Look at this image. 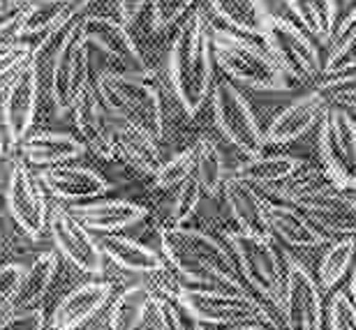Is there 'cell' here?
I'll return each mask as SVG.
<instances>
[{"label":"cell","mask_w":356,"mask_h":330,"mask_svg":"<svg viewBox=\"0 0 356 330\" xmlns=\"http://www.w3.org/2000/svg\"><path fill=\"white\" fill-rule=\"evenodd\" d=\"M213 51L216 65L234 83H243L261 92L289 90V79L275 65L266 47L250 42V35L236 33L232 28H213Z\"/></svg>","instance_id":"277c9868"},{"label":"cell","mask_w":356,"mask_h":330,"mask_svg":"<svg viewBox=\"0 0 356 330\" xmlns=\"http://www.w3.org/2000/svg\"><path fill=\"white\" fill-rule=\"evenodd\" d=\"M317 88L324 92V97L331 104H347L350 99H356V67L331 76H322Z\"/></svg>","instance_id":"f35d334b"},{"label":"cell","mask_w":356,"mask_h":330,"mask_svg":"<svg viewBox=\"0 0 356 330\" xmlns=\"http://www.w3.org/2000/svg\"><path fill=\"white\" fill-rule=\"evenodd\" d=\"M354 67H356V7L336 26L329 44H326L322 76H331Z\"/></svg>","instance_id":"d6a6232c"},{"label":"cell","mask_w":356,"mask_h":330,"mask_svg":"<svg viewBox=\"0 0 356 330\" xmlns=\"http://www.w3.org/2000/svg\"><path fill=\"white\" fill-rule=\"evenodd\" d=\"M340 106H345V109H350V111L354 113V116H356V99H350V102H347V104H340Z\"/></svg>","instance_id":"f907efd6"},{"label":"cell","mask_w":356,"mask_h":330,"mask_svg":"<svg viewBox=\"0 0 356 330\" xmlns=\"http://www.w3.org/2000/svg\"><path fill=\"white\" fill-rule=\"evenodd\" d=\"M5 206L12 222L31 240H40L49 231L51 208L47 204V190L24 160L10 169L5 185Z\"/></svg>","instance_id":"7c38bea8"},{"label":"cell","mask_w":356,"mask_h":330,"mask_svg":"<svg viewBox=\"0 0 356 330\" xmlns=\"http://www.w3.org/2000/svg\"><path fill=\"white\" fill-rule=\"evenodd\" d=\"M10 148V143H7V134H5V125H3V116H0V162H3V155L5 150Z\"/></svg>","instance_id":"7dc6e473"},{"label":"cell","mask_w":356,"mask_h":330,"mask_svg":"<svg viewBox=\"0 0 356 330\" xmlns=\"http://www.w3.org/2000/svg\"><path fill=\"white\" fill-rule=\"evenodd\" d=\"M95 88L106 111L116 118L130 120L155 139L165 134V109L153 72L102 69L95 76Z\"/></svg>","instance_id":"3957f363"},{"label":"cell","mask_w":356,"mask_h":330,"mask_svg":"<svg viewBox=\"0 0 356 330\" xmlns=\"http://www.w3.org/2000/svg\"><path fill=\"white\" fill-rule=\"evenodd\" d=\"M42 90V74L33 58H28L0 88V116H3L5 134L10 148H19V143L31 134L38 116Z\"/></svg>","instance_id":"8fae6325"},{"label":"cell","mask_w":356,"mask_h":330,"mask_svg":"<svg viewBox=\"0 0 356 330\" xmlns=\"http://www.w3.org/2000/svg\"><path fill=\"white\" fill-rule=\"evenodd\" d=\"M202 197H204V188H202V183H199V178L192 174L188 181H183L176 188V195L172 199V208H169L172 224H183V222H188L192 215H195Z\"/></svg>","instance_id":"74e56055"},{"label":"cell","mask_w":356,"mask_h":330,"mask_svg":"<svg viewBox=\"0 0 356 330\" xmlns=\"http://www.w3.org/2000/svg\"><path fill=\"white\" fill-rule=\"evenodd\" d=\"M195 176L202 183L206 197L216 199L222 192V183L227 178L225 157L220 153L218 143L206 134L195 141Z\"/></svg>","instance_id":"836d02e7"},{"label":"cell","mask_w":356,"mask_h":330,"mask_svg":"<svg viewBox=\"0 0 356 330\" xmlns=\"http://www.w3.org/2000/svg\"><path fill=\"white\" fill-rule=\"evenodd\" d=\"M308 167V162L301 160V157H294V155H252L248 157L245 162H241L236 167V174L238 178H243L254 188H275V185H282L287 183L289 178H294L296 174Z\"/></svg>","instance_id":"83f0119b"},{"label":"cell","mask_w":356,"mask_h":330,"mask_svg":"<svg viewBox=\"0 0 356 330\" xmlns=\"http://www.w3.org/2000/svg\"><path fill=\"white\" fill-rule=\"evenodd\" d=\"M172 298H176L202 324H213V326L273 324L266 307L259 300H254L248 291L178 284Z\"/></svg>","instance_id":"8992f818"},{"label":"cell","mask_w":356,"mask_h":330,"mask_svg":"<svg viewBox=\"0 0 356 330\" xmlns=\"http://www.w3.org/2000/svg\"><path fill=\"white\" fill-rule=\"evenodd\" d=\"M49 236H51L54 249L72 268L86 272V275H102L104 272L106 256L102 252V247H99V240L65 206L51 208Z\"/></svg>","instance_id":"5bb4252c"},{"label":"cell","mask_w":356,"mask_h":330,"mask_svg":"<svg viewBox=\"0 0 356 330\" xmlns=\"http://www.w3.org/2000/svg\"><path fill=\"white\" fill-rule=\"evenodd\" d=\"M151 5V0H116V10L118 17L125 26H130L137 21V17L144 12V7Z\"/></svg>","instance_id":"bcb514c9"},{"label":"cell","mask_w":356,"mask_h":330,"mask_svg":"<svg viewBox=\"0 0 356 330\" xmlns=\"http://www.w3.org/2000/svg\"><path fill=\"white\" fill-rule=\"evenodd\" d=\"M90 47L81 35L79 19V24L70 31L65 42L60 44L47 79L49 97H51L54 109L58 113L72 111L79 97L88 90V85L95 81V79H90Z\"/></svg>","instance_id":"30bf717a"},{"label":"cell","mask_w":356,"mask_h":330,"mask_svg":"<svg viewBox=\"0 0 356 330\" xmlns=\"http://www.w3.org/2000/svg\"><path fill=\"white\" fill-rule=\"evenodd\" d=\"M151 324L153 330H204L202 321L185 310L172 296L155 293L151 307Z\"/></svg>","instance_id":"d590c367"},{"label":"cell","mask_w":356,"mask_h":330,"mask_svg":"<svg viewBox=\"0 0 356 330\" xmlns=\"http://www.w3.org/2000/svg\"><path fill=\"white\" fill-rule=\"evenodd\" d=\"M268 222L270 231L280 238L284 245L291 247H317L326 242V233L317 229L305 217L303 211H298L291 204H268Z\"/></svg>","instance_id":"4316f807"},{"label":"cell","mask_w":356,"mask_h":330,"mask_svg":"<svg viewBox=\"0 0 356 330\" xmlns=\"http://www.w3.org/2000/svg\"><path fill=\"white\" fill-rule=\"evenodd\" d=\"M33 44L24 40H0V81L10 79L24 63L31 58Z\"/></svg>","instance_id":"b9f144b4"},{"label":"cell","mask_w":356,"mask_h":330,"mask_svg":"<svg viewBox=\"0 0 356 330\" xmlns=\"http://www.w3.org/2000/svg\"><path fill=\"white\" fill-rule=\"evenodd\" d=\"M24 272L26 263L21 261L0 263V317L12 310V303L21 289V282H24Z\"/></svg>","instance_id":"ab89813d"},{"label":"cell","mask_w":356,"mask_h":330,"mask_svg":"<svg viewBox=\"0 0 356 330\" xmlns=\"http://www.w3.org/2000/svg\"><path fill=\"white\" fill-rule=\"evenodd\" d=\"M211 99L213 120H216L220 134L245 157L264 153L268 143L266 134L261 130L254 109L243 95V90L232 79H220L218 83H213Z\"/></svg>","instance_id":"ba28073f"},{"label":"cell","mask_w":356,"mask_h":330,"mask_svg":"<svg viewBox=\"0 0 356 330\" xmlns=\"http://www.w3.org/2000/svg\"><path fill=\"white\" fill-rule=\"evenodd\" d=\"M329 324L331 330H356V303L350 293H333L329 303Z\"/></svg>","instance_id":"ee69618b"},{"label":"cell","mask_w":356,"mask_h":330,"mask_svg":"<svg viewBox=\"0 0 356 330\" xmlns=\"http://www.w3.org/2000/svg\"><path fill=\"white\" fill-rule=\"evenodd\" d=\"M227 242L236 254V263L245 282H250L252 289L280 312L284 296V265L275 252L270 236L238 229V231L227 233Z\"/></svg>","instance_id":"52a82bcc"},{"label":"cell","mask_w":356,"mask_h":330,"mask_svg":"<svg viewBox=\"0 0 356 330\" xmlns=\"http://www.w3.org/2000/svg\"><path fill=\"white\" fill-rule=\"evenodd\" d=\"M38 178L49 195L65 204H83L104 197L111 190V183L95 169L74 167L70 162L40 169Z\"/></svg>","instance_id":"e0dca14e"},{"label":"cell","mask_w":356,"mask_h":330,"mask_svg":"<svg viewBox=\"0 0 356 330\" xmlns=\"http://www.w3.org/2000/svg\"><path fill=\"white\" fill-rule=\"evenodd\" d=\"M31 5L33 0H0V38L14 33V28L24 21Z\"/></svg>","instance_id":"f6af8a7d"},{"label":"cell","mask_w":356,"mask_h":330,"mask_svg":"<svg viewBox=\"0 0 356 330\" xmlns=\"http://www.w3.org/2000/svg\"><path fill=\"white\" fill-rule=\"evenodd\" d=\"M345 3H356V0H345Z\"/></svg>","instance_id":"f5cc1de1"},{"label":"cell","mask_w":356,"mask_h":330,"mask_svg":"<svg viewBox=\"0 0 356 330\" xmlns=\"http://www.w3.org/2000/svg\"><path fill=\"white\" fill-rule=\"evenodd\" d=\"M331 102L324 97V92L319 88H312L305 95L291 99L282 111L275 113V118L270 120L264 130L266 141L282 146V143L298 141L301 136L308 134L312 127L319 125L324 111L329 109Z\"/></svg>","instance_id":"ac0fdd59"},{"label":"cell","mask_w":356,"mask_h":330,"mask_svg":"<svg viewBox=\"0 0 356 330\" xmlns=\"http://www.w3.org/2000/svg\"><path fill=\"white\" fill-rule=\"evenodd\" d=\"M294 14L296 24L317 44H329L338 26V0H284Z\"/></svg>","instance_id":"1f68e13d"},{"label":"cell","mask_w":356,"mask_h":330,"mask_svg":"<svg viewBox=\"0 0 356 330\" xmlns=\"http://www.w3.org/2000/svg\"><path fill=\"white\" fill-rule=\"evenodd\" d=\"M56 272H58V252H40L31 263H26L24 282L12 303V310H21V307H38L44 296L51 289Z\"/></svg>","instance_id":"4dcf8cb0"},{"label":"cell","mask_w":356,"mask_h":330,"mask_svg":"<svg viewBox=\"0 0 356 330\" xmlns=\"http://www.w3.org/2000/svg\"><path fill=\"white\" fill-rule=\"evenodd\" d=\"M195 174V146L185 148L181 153H176L172 160L162 162L160 169L153 176V188L155 190H176L183 181Z\"/></svg>","instance_id":"8d00e7d4"},{"label":"cell","mask_w":356,"mask_h":330,"mask_svg":"<svg viewBox=\"0 0 356 330\" xmlns=\"http://www.w3.org/2000/svg\"><path fill=\"white\" fill-rule=\"evenodd\" d=\"M209 7L220 21H225L227 28L250 38H261L270 17L264 0H209Z\"/></svg>","instance_id":"f546056e"},{"label":"cell","mask_w":356,"mask_h":330,"mask_svg":"<svg viewBox=\"0 0 356 330\" xmlns=\"http://www.w3.org/2000/svg\"><path fill=\"white\" fill-rule=\"evenodd\" d=\"M160 249L167 263H172V268L188 282L211 289L245 291L232 252L218 238L199 229L183 224L162 226Z\"/></svg>","instance_id":"7a4b0ae2"},{"label":"cell","mask_w":356,"mask_h":330,"mask_svg":"<svg viewBox=\"0 0 356 330\" xmlns=\"http://www.w3.org/2000/svg\"><path fill=\"white\" fill-rule=\"evenodd\" d=\"M222 195L229 206V213L234 222L238 224V229L259 236H273L270 231V222H268V204L264 197H259V192L254 190V185H250L243 178H238L236 174H227L222 183Z\"/></svg>","instance_id":"603a6c76"},{"label":"cell","mask_w":356,"mask_h":330,"mask_svg":"<svg viewBox=\"0 0 356 330\" xmlns=\"http://www.w3.org/2000/svg\"><path fill=\"white\" fill-rule=\"evenodd\" d=\"M79 12L76 0H33L31 10L26 12L24 21L14 28L12 40H42L54 28L65 24L70 17Z\"/></svg>","instance_id":"f1b7e54d"},{"label":"cell","mask_w":356,"mask_h":330,"mask_svg":"<svg viewBox=\"0 0 356 330\" xmlns=\"http://www.w3.org/2000/svg\"><path fill=\"white\" fill-rule=\"evenodd\" d=\"M81 35L90 47V53H99L104 60H109L113 65L111 69L151 72L123 21L104 17V14H83Z\"/></svg>","instance_id":"9a60e30c"},{"label":"cell","mask_w":356,"mask_h":330,"mask_svg":"<svg viewBox=\"0 0 356 330\" xmlns=\"http://www.w3.org/2000/svg\"><path fill=\"white\" fill-rule=\"evenodd\" d=\"M86 143L67 132H31L19 143V155L31 169L65 164L86 153Z\"/></svg>","instance_id":"cb8c5ba5"},{"label":"cell","mask_w":356,"mask_h":330,"mask_svg":"<svg viewBox=\"0 0 356 330\" xmlns=\"http://www.w3.org/2000/svg\"><path fill=\"white\" fill-rule=\"evenodd\" d=\"M213 26L202 10L190 12L176 28L167 56L169 83L188 116L202 111L213 90Z\"/></svg>","instance_id":"6da1fadb"},{"label":"cell","mask_w":356,"mask_h":330,"mask_svg":"<svg viewBox=\"0 0 356 330\" xmlns=\"http://www.w3.org/2000/svg\"><path fill=\"white\" fill-rule=\"evenodd\" d=\"M72 116L76 132L90 153L97 155L99 160H116L113 155V116L99 99L95 83H90L88 90L79 97Z\"/></svg>","instance_id":"ffe728a7"},{"label":"cell","mask_w":356,"mask_h":330,"mask_svg":"<svg viewBox=\"0 0 356 330\" xmlns=\"http://www.w3.org/2000/svg\"><path fill=\"white\" fill-rule=\"evenodd\" d=\"M49 319L44 317L42 307H21L10 310L0 317V330H47Z\"/></svg>","instance_id":"7bdbcfd3"},{"label":"cell","mask_w":356,"mask_h":330,"mask_svg":"<svg viewBox=\"0 0 356 330\" xmlns=\"http://www.w3.org/2000/svg\"><path fill=\"white\" fill-rule=\"evenodd\" d=\"M99 247L116 268L137 272V275H160L167 268L165 254H158L153 247L144 245V242L130 238L123 233H106L99 236Z\"/></svg>","instance_id":"d4e9b609"},{"label":"cell","mask_w":356,"mask_h":330,"mask_svg":"<svg viewBox=\"0 0 356 330\" xmlns=\"http://www.w3.org/2000/svg\"><path fill=\"white\" fill-rule=\"evenodd\" d=\"M350 296L356 303V268H354V275H352V282H350Z\"/></svg>","instance_id":"681fc988"},{"label":"cell","mask_w":356,"mask_h":330,"mask_svg":"<svg viewBox=\"0 0 356 330\" xmlns=\"http://www.w3.org/2000/svg\"><path fill=\"white\" fill-rule=\"evenodd\" d=\"M155 291L146 284H134L120 291L109 307L102 330H146L151 328V307Z\"/></svg>","instance_id":"484cf974"},{"label":"cell","mask_w":356,"mask_h":330,"mask_svg":"<svg viewBox=\"0 0 356 330\" xmlns=\"http://www.w3.org/2000/svg\"><path fill=\"white\" fill-rule=\"evenodd\" d=\"M317 146L326 176L340 190H356V116L331 104L317 125Z\"/></svg>","instance_id":"9c48e42d"},{"label":"cell","mask_w":356,"mask_h":330,"mask_svg":"<svg viewBox=\"0 0 356 330\" xmlns=\"http://www.w3.org/2000/svg\"><path fill=\"white\" fill-rule=\"evenodd\" d=\"M227 330H275L273 326H264V324H241V326H232Z\"/></svg>","instance_id":"c3c4849f"},{"label":"cell","mask_w":356,"mask_h":330,"mask_svg":"<svg viewBox=\"0 0 356 330\" xmlns=\"http://www.w3.org/2000/svg\"><path fill=\"white\" fill-rule=\"evenodd\" d=\"M109 282H83L60 298L49 317V330H79L90 319H95L111 300Z\"/></svg>","instance_id":"44dd1931"},{"label":"cell","mask_w":356,"mask_h":330,"mask_svg":"<svg viewBox=\"0 0 356 330\" xmlns=\"http://www.w3.org/2000/svg\"><path fill=\"white\" fill-rule=\"evenodd\" d=\"M354 252H356V242L352 240V236H345V238L331 242V247L319 259V268H317V282L324 291L333 289L345 277V272L354 259Z\"/></svg>","instance_id":"e575fe53"},{"label":"cell","mask_w":356,"mask_h":330,"mask_svg":"<svg viewBox=\"0 0 356 330\" xmlns=\"http://www.w3.org/2000/svg\"><path fill=\"white\" fill-rule=\"evenodd\" d=\"M294 206L324 233L356 236V199L343 195L333 181L317 185Z\"/></svg>","instance_id":"2e32d148"},{"label":"cell","mask_w":356,"mask_h":330,"mask_svg":"<svg viewBox=\"0 0 356 330\" xmlns=\"http://www.w3.org/2000/svg\"><path fill=\"white\" fill-rule=\"evenodd\" d=\"M113 155L139 176L153 178L162 164L158 139L139 125L116 116H113Z\"/></svg>","instance_id":"7402d4cb"},{"label":"cell","mask_w":356,"mask_h":330,"mask_svg":"<svg viewBox=\"0 0 356 330\" xmlns=\"http://www.w3.org/2000/svg\"><path fill=\"white\" fill-rule=\"evenodd\" d=\"M0 256H3V233H0Z\"/></svg>","instance_id":"816d5d0a"},{"label":"cell","mask_w":356,"mask_h":330,"mask_svg":"<svg viewBox=\"0 0 356 330\" xmlns=\"http://www.w3.org/2000/svg\"><path fill=\"white\" fill-rule=\"evenodd\" d=\"M88 231L97 236L120 233L148 217V208L127 199H92L65 206Z\"/></svg>","instance_id":"d6986e66"},{"label":"cell","mask_w":356,"mask_h":330,"mask_svg":"<svg viewBox=\"0 0 356 330\" xmlns=\"http://www.w3.org/2000/svg\"><path fill=\"white\" fill-rule=\"evenodd\" d=\"M195 5V0H151V21L155 31H165L178 24L185 14L190 12V7Z\"/></svg>","instance_id":"60d3db41"},{"label":"cell","mask_w":356,"mask_h":330,"mask_svg":"<svg viewBox=\"0 0 356 330\" xmlns=\"http://www.w3.org/2000/svg\"><path fill=\"white\" fill-rule=\"evenodd\" d=\"M261 42L289 81L310 83L322 79L324 56L319 44L294 21L270 14L261 31Z\"/></svg>","instance_id":"5b68a950"},{"label":"cell","mask_w":356,"mask_h":330,"mask_svg":"<svg viewBox=\"0 0 356 330\" xmlns=\"http://www.w3.org/2000/svg\"><path fill=\"white\" fill-rule=\"evenodd\" d=\"M284 296L280 314L287 330H324V305L319 286L308 268L284 254Z\"/></svg>","instance_id":"4fadbf2b"}]
</instances>
